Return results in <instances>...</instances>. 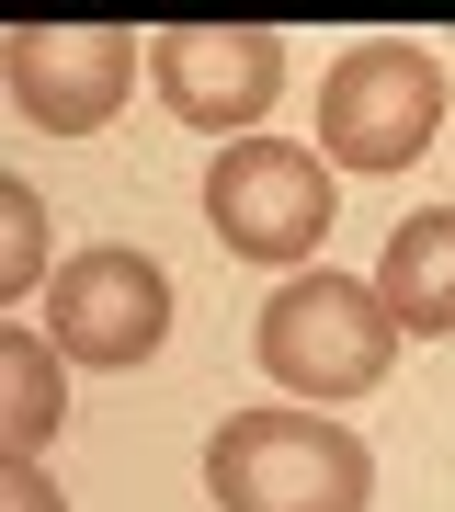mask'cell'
<instances>
[{
    "label": "cell",
    "instance_id": "obj_1",
    "mask_svg": "<svg viewBox=\"0 0 455 512\" xmlns=\"http://www.w3.org/2000/svg\"><path fill=\"white\" fill-rule=\"evenodd\" d=\"M205 490H217V512H364L376 456L353 421L319 410H228L205 444Z\"/></svg>",
    "mask_w": 455,
    "mask_h": 512
},
{
    "label": "cell",
    "instance_id": "obj_2",
    "mask_svg": "<svg viewBox=\"0 0 455 512\" xmlns=\"http://www.w3.org/2000/svg\"><path fill=\"white\" fill-rule=\"evenodd\" d=\"M444 126V57L410 46V35H376L353 46L342 69L319 80V148L342 171H410Z\"/></svg>",
    "mask_w": 455,
    "mask_h": 512
},
{
    "label": "cell",
    "instance_id": "obj_3",
    "mask_svg": "<svg viewBox=\"0 0 455 512\" xmlns=\"http://www.w3.org/2000/svg\"><path fill=\"white\" fill-rule=\"evenodd\" d=\"M262 365L296 387V399H364L387 365H399V319H387L376 285L353 274H296L262 308Z\"/></svg>",
    "mask_w": 455,
    "mask_h": 512
},
{
    "label": "cell",
    "instance_id": "obj_4",
    "mask_svg": "<svg viewBox=\"0 0 455 512\" xmlns=\"http://www.w3.org/2000/svg\"><path fill=\"white\" fill-rule=\"evenodd\" d=\"M205 217H217V239L239 262H296L330 239V160L285 148V137H239L205 171Z\"/></svg>",
    "mask_w": 455,
    "mask_h": 512
},
{
    "label": "cell",
    "instance_id": "obj_5",
    "mask_svg": "<svg viewBox=\"0 0 455 512\" xmlns=\"http://www.w3.org/2000/svg\"><path fill=\"white\" fill-rule=\"evenodd\" d=\"M148 80L205 137L262 126L273 92H285V35H262V23H171V35H148Z\"/></svg>",
    "mask_w": 455,
    "mask_h": 512
},
{
    "label": "cell",
    "instance_id": "obj_6",
    "mask_svg": "<svg viewBox=\"0 0 455 512\" xmlns=\"http://www.w3.org/2000/svg\"><path fill=\"white\" fill-rule=\"evenodd\" d=\"M0 57H12V103L35 114L46 137H91V126H114V103H126L148 46L126 23H23Z\"/></svg>",
    "mask_w": 455,
    "mask_h": 512
},
{
    "label": "cell",
    "instance_id": "obj_7",
    "mask_svg": "<svg viewBox=\"0 0 455 512\" xmlns=\"http://www.w3.org/2000/svg\"><path fill=\"white\" fill-rule=\"evenodd\" d=\"M171 330V274L148 251H80L46 285V342L69 365H148Z\"/></svg>",
    "mask_w": 455,
    "mask_h": 512
},
{
    "label": "cell",
    "instance_id": "obj_8",
    "mask_svg": "<svg viewBox=\"0 0 455 512\" xmlns=\"http://www.w3.org/2000/svg\"><path fill=\"white\" fill-rule=\"evenodd\" d=\"M376 296H387V319H399L410 342L455 330V205H421V217L387 228V251H376Z\"/></svg>",
    "mask_w": 455,
    "mask_h": 512
},
{
    "label": "cell",
    "instance_id": "obj_9",
    "mask_svg": "<svg viewBox=\"0 0 455 512\" xmlns=\"http://www.w3.org/2000/svg\"><path fill=\"white\" fill-rule=\"evenodd\" d=\"M57 421H69V399H57V342L46 330H0V433H12V456H46Z\"/></svg>",
    "mask_w": 455,
    "mask_h": 512
},
{
    "label": "cell",
    "instance_id": "obj_10",
    "mask_svg": "<svg viewBox=\"0 0 455 512\" xmlns=\"http://www.w3.org/2000/svg\"><path fill=\"white\" fill-rule=\"evenodd\" d=\"M0 228H12L0 239V296H23L46 274V205H35V183H0Z\"/></svg>",
    "mask_w": 455,
    "mask_h": 512
},
{
    "label": "cell",
    "instance_id": "obj_11",
    "mask_svg": "<svg viewBox=\"0 0 455 512\" xmlns=\"http://www.w3.org/2000/svg\"><path fill=\"white\" fill-rule=\"evenodd\" d=\"M0 512H69V501H57V478H46V456H12V478H0Z\"/></svg>",
    "mask_w": 455,
    "mask_h": 512
}]
</instances>
